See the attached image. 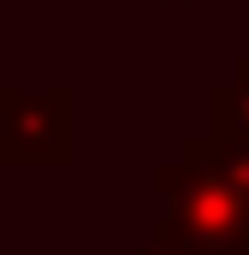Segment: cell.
I'll return each instance as SVG.
<instances>
[{
	"label": "cell",
	"mask_w": 249,
	"mask_h": 255,
	"mask_svg": "<svg viewBox=\"0 0 249 255\" xmlns=\"http://www.w3.org/2000/svg\"><path fill=\"white\" fill-rule=\"evenodd\" d=\"M160 238L190 255H249V148L190 136L178 160L154 166Z\"/></svg>",
	"instance_id": "6da1fadb"
},
{
	"label": "cell",
	"mask_w": 249,
	"mask_h": 255,
	"mask_svg": "<svg viewBox=\"0 0 249 255\" xmlns=\"http://www.w3.org/2000/svg\"><path fill=\"white\" fill-rule=\"evenodd\" d=\"M71 160H77L71 83H48V89L0 83V166H71Z\"/></svg>",
	"instance_id": "7a4b0ae2"
},
{
	"label": "cell",
	"mask_w": 249,
	"mask_h": 255,
	"mask_svg": "<svg viewBox=\"0 0 249 255\" xmlns=\"http://www.w3.org/2000/svg\"><path fill=\"white\" fill-rule=\"evenodd\" d=\"M208 136L249 148V54L232 65L226 83H214V95H208Z\"/></svg>",
	"instance_id": "3957f363"
},
{
	"label": "cell",
	"mask_w": 249,
	"mask_h": 255,
	"mask_svg": "<svg viewBox=\"0 0 249 255\" xmlns=\"http://www.w3.org/2000/svg\"><path fill=\"white\" fill-rule=\"evenodd\" d=\"M136 255H190V250H178L172 238H160V232H154V238H148V244H142Z\"/></svg>",
	"instance_id": "277c9868"
},
{
	"label": "cell",
	"mask_w": 249,
	"mask_h": 255,
	"mask_svg": "<svg viewBox=\"0 0 249 255\" xmlns=\"http://www.w3.org/2000/svg\"><path fill=\"white\" fill-rule=\"evenodd\" d=\"M160 6H208V0H160Z\"/></svg>",
	"instance_id": "5b68a950"
},
{
	"label": "cell",
	"mask_w": 249,
	"mask_h": 255,
	"mask_svg": "<svg viewBox=\"0 0 249 255\" xmlns=\"http://www.w3.org/2000/svg\"><path fill=\"white\" fill-rule=\"evenodd\" d=\"M244 6H249V0H244Z\"/></svg>",
	"instance_id": "8992f818"
}]
</instances>
